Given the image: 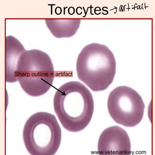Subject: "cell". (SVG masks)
I'll return each mask as SVG.
<instances>
[{
	"label": "cell",
	"mask_w": 155,
	"mask_h": 155,
	"mask_svg": "<svg viewBox=\"0 0 155 155\" xmlns=\"http://www.w3.org/2000/svg\"><path fill=\"white\" fill-rule=\"evenodd\" d=\"M25 51L19 42L6 41V46L5 80L6 82L18 81L16 67L19 59Z\"/></svg>",
	"instance_id": "7"
},
{
	"label": "cell",
	"mask_w": 155,
	"mask_h": 155,
	"mask_svg": "<svg viewBox=\"0 0 155 155\" xmlns=\"http://www.w3.org/2000/svg\"><path fill=\"white\" fill-rule=\"evenodd\" d=\"M16 71L17 80L22 88L31 96L44 94L54 82L52 62L47 54L40 50H25L19 59Z\"/></svg>",
	"instance_id": "3"
},
{
	"label": "cell",
	"mask_w": 155,
	"mask_h": 155,
	"mask_svg": "<svg viewBox=\"0 0 155 155\" xmlns=\"http://www.w3.org/2000/svg\"><path fill=\"white\" fill-rule=\"evenodd\" d=\"M107 107L110 115L116 122L132 127L142 121L145 105L137 91L126 86H120L110 93Z\"/></svg>",
	"instance_id": "5"
},
{
	"label": "cell",
	"mask_w": 155,
	"mask_h": 155,
	"mask_svg": "<svg viewBox=\"0 0 155 155\" xmlns=\"http://www.w3.org/2000/svg\"><path fill=\"white\" fill-rule=\"evenodd\" d=\"M61 128L55 115L40 112L31 116L24 126L25 147L32 155H54L61 142Z\"/></svg>",
	"instance_id": "4"
},
{
	"label": "cell",
	"mask_w": 155,
	"mask_h": 155,
	"mask_svg": "<svg viewBox=\"0 0 155 155\" xmlns=\"http://www.w3.org/2000/svg\"><path fill=\"white\" fill-rule=\"evenodd\" d=\"M98 151L99 155H130L131 154L130 137L121 127L117 126L108 127L99 137Z\"/></svg>",
	"instance_id": "6"
},
{
	"label": "cell",
	"mask_w": 155,
	"mask_h": 155,
	"mask_svg": "<svg viewBox=\"0 0 155 155\" xmlns=\"http://www.w3.org/2000/svg\"><path fill=\"white\" fill-rule=\"evenodd\" d=\"M54 111L66 130L76 132L84 130L92 117L94 102L89 90L77 81L66 83L56 91Z\"/></svg>",
	"instance_id": "1"
},
{
	"label": "cell",
	"mask_w": 155,
	"mask_h": 155,
	"mask_svg": "<svg viewBox=\"0 0 155 155\" xmlns=\"http://www.w3.org/2000/svg\"><path fill=\"white\" fill-rule=\"evenodd\" d=\"M78 79L92 91L106 89L116 75V63L113 53L106 46L97 43L85 46L78 57Z\"/></svg>",
	"instance_id": "2"
}]
</instances>
